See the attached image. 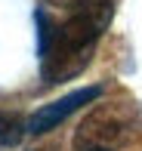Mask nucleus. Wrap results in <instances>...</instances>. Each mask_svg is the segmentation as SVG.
Wrapping results in <instances>:
<instances>
[{"mask_svg":"<svg viewBox=\"0 0 142 151\" xmlns=\"http://www.w3.org/2000/svg\"><path fill=\"white\" fill-rule=\"evenodd\" d=\"M111 0H77L71 6V16L53 28L50 43L40 50V71L46 83H62L84 71L96 40L111 25Z\"/></svg>","mask_w":142,"mask_h":151,"instance_id":"obj_1","label":"nucleus"},{"mask_svg":"<svg viewBox=\"0 0 142 151\" xmlns=\"http://www.w3.org/2000/svg\"><path fill=\"white\" fill-rule=\"evenodd\" d=\"M136 117H139V111L133 102L96 105L80 120V127L74 129V148L77 151H114L120 142L130 139Z\"/></svg>","mask_w":142,"mask_h":151,"instance_id":"obj_2","label":"nucleus"},{"mask_svg":"<svg viewBox=\"0 0 142 151\" xmlns=\"http://www.w3.org/2000/svg\"><path fill=\"white\" fill-rule=\"evenodd\" d=\"M99 96H102V86H84V90H74L68 96H62V99L50 102V105L37 108V111L28 117V123H25V133H34V136L50 133V129H56L68 114H74L77 108L90 105V102H96Z\"/></svg>","mask_w":142,"mask_h":151,"instance_id":"obj_3","label":"nucleus"},{"mask_svg":"<svg viewBox=\"0 0 142 151\" xmlns=\"http://www.w3.org/2000/svg\"><path fill=\"white\" fill-rule=\"evenodd\" d=\"M22 136H25V120H22V114L0 111V145H3V148L19 145Z\"/></svg>","mask_w":142,"mask_h":151,"instance_id":"obj_4","label":"nucleus"},{"mask_svg":"<svg viewBox=\"0 0 142 151\" xmlns=\"http://www.w3.org/2000/svg\"><path fill=\"white\" fill-rule=\"evenodd\" d=\"M46 3H53V6H68V9H71L77 0H46Z\"/></svg>","mask_w":142,"mask_h":151,"instance_id":"obj_5","label":"nucleus"}]
</instances>
